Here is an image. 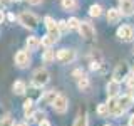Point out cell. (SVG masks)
I'll return each mask as SVG.
<instances>
[{"label": "cell", "mask_w": 134, "mask_h": 126, "mask_svg": "<svg viewBox=\"0 0 134 126\" xmlns=\"http://www.w3.org/2000/svg\"><path fill=\"white\" fill-rule=\"evenodd\" d=\"M49 81H50V72L45 67H39L32 76V86L35 87H44Z\"/></svg>", "instance_id": "cell-1"}, {"label": "cell", "mask_w": 134, "mask_h": 126, "mask_svg": "<svg viewBox=\"0 0 134 126\" xmlns=\"http://www.w3.org/2000/svg\"><path fill=\"white\" fill-rule=\"evenodd\" d=\"M19 22L24 25L25 29H30V30H34V29H37V25H39V17H37L35 14H32V12H22V14L19 15Z\"/></svg>", "instance_id": "cell-2"}, {"label": "cell", "mask_w": 134, "mask_h": 126, "mask_svg": "<svg viewBox=\"0 0 134 126\" xmlns=\"http://www.w3.org/2000/svg\"><path fill=\"white\" fill-rule=\"evenodd\" d=\"M79 34H81V37H82L84 40H87V42H92V40L96 39V29L92 27V24L87 22V20H81Z\"/></svg>", "instance_id": "cell-3"}, {"label": "cell", "mask_w": 134, "mask_h": 126, "mask_svg": "<svg viewBox=\"0 0 134 126\" xmlns=\"http://www.w3.org/2000/svg\"><path fill=\"white\" fill-rule=\"evenodd\" d=\"M75 57H77V54H75L74 49H60L55 54V59L60 64H72L75 61Z\"/></svg>", "instance_id": "cell-4"}, {"label": "cell", "mask_w": 134, "mask_h": 126, "mask_svg": "<svg viewBox=\"0 0 134 126\" xmlns=\"http://www.w3.org/2000/svg\"><path fill=\"white\" fill-rule=\"evenodd\" d=\"M116 35L122 42H132L134 40V27L129 25V24H124V25H121V27L117 29Z\"/></svg>", "instance_id": "cell-5"}, {"label": "cell", "mask_w": 134, "mask_h": 126, "mask_svg": "<svg viewBox=\"0 0 134 126\" xmlns=\"http://www.w3.org/2000/svg\"><path fill=\"white\" fill-rule=\"evenodd\" d=\"M131 74L129 72V66L126 64V62H121V64H117L116 66V69H114V72H112V79L117 82H122L127 79V76Z\"/></svg>", "instance_id": "cell-6"}, {"label": "cell", "mask_w": 134, "mask_h": 126, "mask_svg": "<svg viewBox=\"0 0 134 126\" xmlns=\"http://www.w3.org/2000/svg\"><path fill=\"white\" fill-rule=\"evenodd\" d=\"M44 22H45V29L49 30V35H50V37H54L55 40L60 39V30H59V25H57L55 20H54L50 15H47V17L44 19Z\"/></svg>", "instance_id": "cell-7"}, {"label": "cell", "mask_w": 134, "mask_h": 126, "mask_svg": "<svg viewBox=\"0 0 134 126\" xmlns=\"http://www.w3.org/2000/svg\"><path fill=\"white\" fill-rule=\"evenodd\" d=\"M67 108H69V99H67V96L59 94L55 98V101L52 103V109L55 113H59V114H64V113L67 111Z\"/></svg>", "instance_id": "cell-8"}, {"label": "cell", "mask_w": 134, "mask_h": 126, "mask_svg": "<svg viewBox=\"0 0 134 126\" xmlns=\"http://www.w3.org/2000/svg\"><path fill=\"white\" fill-rule=\"evenodd\" d=\"M14 61H15V66L17 67L24 69V67H27L29 64H30V54H29L27 50H19V52L15 54Z\"/></svg>", "instance_id": "cell-9"}, {"label": "cell", "mask_w": 134, "mask_h": 126, "mask_svg": "<svg viewBox=\"0 0 134 126\" xmlns=\"http://www.w3.org/2000/svg\"><path fill=\"white\" fill-rule=\"evenodd\" d=\"M106 89H107V98H109V99L119 98V94H121V82H117V81H114V79H111V81L107 82Z\"/></svg>", "instance_id": "cell-10"}, {"label": "cell", "mask_w": 134, "mask_h": 126, "mask_svg": "<svg viewBox=\"0 0 134 126\" xmlns=\"http://www.w3.org/2000/svg\"><path fill=\"white\" fill-rule=\"evenodd\" d=\"M119 10L124 17L134 15V0H124V2H119Z\"/></svg>", "instance_id": "cell-11"}, {"label": "cell", "mask_w": 134, "mask_h": 126, "mask_svg": "<svg viewBox=\"0 0 134 126\" xmlns=\"http://www.w3.org/2000/svg\"><path fill=\"white\" fill-rule=\"evenodd\" d=\"M117 101H119V106L124 109V111H127L129 108L134 104V101H132V96H131V92L129 94H119V98H117Z\"/></svg>", "instance_id": "cell-12"}, {"label": "cell", "mask_w": 134, "mask_h": 126, "mask_svg": "<svg viewBox=\"0 0 134 126\" xmlns=\"http://www.w3.org/2000/svg\"><path fill=\"white\" fill-rule=\"evenodd\" d=\"M106 17H107V24H117L121 20V17H122V14H121L119 8L112 7V8H109V10H107V15Z\"/></svg>", "instance_id": "cell-13"}, {"label": "cell", "mask_w": 134, "mask_h": 126, "mask_svg": "<svg viewBox=\"0 0 134 126\" xmlns=\"http://www.w3.org/2000/svg\"><path fill=\"white\" fill-rule=\"evenodd\" d=\"M87 124H89L87 111H86V109H82V111L77 114V118H75V121H74V124H72V126H87Z\"/></svg>", "instance_id": "cell-14"}, {"label": "cell", "mask_w": 134, "mask_h": 126, "mask_svg": "<svg viewBox=\"0 0 134 126\" xmlns=\"http://www.w3.org/2000/svg\"><path fill=\"white\" fill-rule=\"evenodd\" d=\"M40 45H42V40L39 39V37H35V35L27 37V49L29 50H37Z\"/></svg>", "instance_id": "cell-15"}, {"label": "cell", "mask_w": 134, "mask_h": 126, "mask_svg": "<svg viewBox=\"0 0 134 126\" xmlns=\"http://www.w3.org/2000/svg\"><path fill=\"white\" fill-rule=\"evenodd\" d=\"M12 89H14V92L17 96H22L27 92V84H25L24 81H15L14 86H12Z\"/></svg>", "instance_id": "cell-16"}, {"label": "cell", "mask_w": 134, "mask_h": 126, "mask_svg": "<svg viewBox=\"0 0 134 126\" xmlns=\"http://www.w3.org/2000/svg\"><path fill=\"white\" fill-rule=\"evenodd\" d=\"M27 119H29V123H40L42 119H45V113L42 111V109H37V111H34L32 116H29Z\"/></svg>", "instance_id": "cell-17"}, {"label": "cell", "mask_w": 134, "mask_h": 126, "mask_svg": "<svg viewBox=\"0 0 134 126\" xmlns=\"http://www.w3.org/2000/svg\"><path fill=\"white\" fill-rule=\"evenodd\" d=\"M89 86H91V81H89V77H87L86 74H84L81 79H77V87L81 91H87V89H89Z\"/></svg>", "instance_id": "cell-18"}, {"label": "cell", "mask_w": 134, "mask_h": 126, "mask_svg": "<svg viewBox=\"0 0 134 126\" xmlns=\"http://www.w3.org/2000/svg\"><path fill=\"white\" fill-rule=\"evenodd\" d=\"M57 96H59V92H57L55 89H52V91H47V92H45V96H44L42 99H44L47 104H50V106H52V103L55 101V98H57Z\"/></svg>", "instance_id": "cell-19"}, {"label": "cell", "mask_w": 134, "mask_h": 126, "mask_svg": "<svg viewBox=\"0 0 134 126\" xmlns=\"http://www.w3.org/2000/svg\"><path fill=\"white\" fill-rule=\"evenodd\" d=\"M89 15H91V17H96V19H97V17H100V15H102V7H100L99 3L91 5V7H89Z\"/></svg>", "instance_id": "cell-20"}, {"label": "cell", "mask_w": 134, "mask_h": 126, "mask_svg": "<svg viewBox=\"0 0 134 126\" xmlns=\"http://www.w3.org/2000/svg\"><path fill=\"white\" fill-rule=\"evenodd\" d=\"M32 113H34V101L29 98V99L24 103V114L29 118V116H32Z\"/></svg>", "instance_id": "cell-21"}, {"label": "cell", "mask_w": 134, "mask_h": 126, "mask_svg": "<svg viewBox=\"0 0 134 126\" xmlns=\"http://www.w3.org/2000/svg\"><path fill=\"white\" fill-rule=\"evenodd\" d=\"M62 8L64 10H75L77 8V0H62Z\"/></svg>", "instance_id": "cell-22"}, {"label": "cell", "mask_w": 134, "mask_h": 126, "mask_svg": "<svg viewBox=\"0 0 134 126\" xmlns=\"http://www.w3.org/2000/svg\"><path fill=\"white\" fill-rule=\"evenodd\" d=\"M67 25H69V30H75V29L79 30V27H81V20H79L77 17H70V19L67 20Z\"/></svg>", "instance_id": "cell-23"}, {"label": "cell", "mask_w": 134, "mask_h": 126, "mask_svg": "<svg viewBox=\"0 0 134 126\" xmlns=\"http://www.w3.org/2000/svg\"><path fill=\"white\" fill-rule=\"evenodd\" d=\"M97 114H99L100 118H106V116L111 114V113H109V106H107V103H102V104H99V106H97Z\"/></svg>", "instance_id": "cell-24"}, {"label": "cell", "mask_w": 134, "mask_h": 126, "mask_svg": "<svg viewBox=\"0 0 134 126\" xmlns=\"http://www.w3.org/2000/svg\"><path fill=\"white\" fill-rule=\"evenodd\" d=\"M40 40H42V45H44V47H47V49H50V47H52V45L57 42L55 39H54V37H50L49 34H47V35H44Z\"/></svg>", "instance_id": "cell-25"}, {"label": "cell", "mask_w": 134, "mask_h": 126, "mask_svg": "<svg viewBox=\"0 0 134 126\" xmlns=\"http://www.w3.org/2000/svg\"><path fill=\"white\" fill-rule=\"evenodd\" d=\"M42 61L44 62H52V61H55V54H54V50L52 49H47L44 54H42Z\"/></svg>", "instance_id": "cell-26"}, {"label": "cell", "mask_w": 134, "mask_h": 126, "mask_svg": "<svg viewBox=\"0 0 134 126\" xmlns=\"http://www.w3.org/2000/svg\"><path fill=\"white\" fill-rule=\"evenodd\" d=\"M0 126H15L14 118H12L10 114H5L2 119H0Z\"/></svg>", "instance_id": "cell-27"}, {"label": "cell", "mask_w": 134, "mask_h": 126, "mask_svg": "<svg viewBox=\"0 0 134 126\" xmlns=\"http://www.w3.org/2000/svg\"><path fill=\"white\" fill-rule=\"evenodd\" d=\"M57 25H59V30H60V34H62V32H65V30H69V25H67V20H59V22H57Z\"/></svg>", "instance_id": "cell-28"}, {"label": "cell", "mask_w": 134, "mask_h": 126, "mask_svg": "<svg viewBox=\"0 0 134 126\" xmlns=\"http://www.w3.org/2000/svg\"><path fill=\"white\" fill-rule=\"evenodd\" d=\"M126 84H127V87L129 89H134V74H129L127 76V79H126Z\"/></svg>", "instance_id": "cell-29"}, {"label": "cell", "mask_w": 134, "mask_h": 126, "mask_svg": "<svg viewBox=\"0 0 134 126\" xmlns=\"http://www.w3.org/2000/svg\"><path fill=\"white\" fill-rule=\"evenodd\" d=\"M72 76H74L75 79H81L82 76H84V72H82V69H75L74 72H72Z\"/></svg>", "instance_id": "cell-30"}, {"label": "cell", "mask_w": 134, "mask_h": 126, "mask_svg": "<svg viewBox=\"0 0 134 126\" xmlns=\"http://www.w3.org/2000/svg\"><path fill=\"white\" fill-rule=\"evenodd\" d=\"M29 3H30V5H40L42 2H44V0H27Z\"/></svg>", "instance_id": "cell-31"}, {"label": "cell", "mask_w": 134, "mask_h": 126, "mask_svg": "<svg viewBox=\"0 0 134 126\" xmlns=\"http://www.w3.org/2000/svg\"><path fill=\"white\" fill-rule=\"evenodd\" d=\"M39 126H52V124H50V121H49V119H42L40 123H39Z\"/></svg>", "instance_id": "cell-32"}, {"label": "cell", "mask_w": 134, "mask_h": 126, "mask_svg": "<svg viewBox=\"0 0 134 126\" xmlns=\"http://www.w3.org/2000/svg\"><path fill=\"white\" fill-rule=\"evenodd\" d=\"M3 20H5V12L0 8V24H3Z\"/></svg>", "instance_id": "cell-33"}, {"label": "cell", "mask_w": 134, "mask_h": 126, "mask_svg": "<svg viewBox=\"0 0 134 126\" xmlns=\"http://www.w3.org/2000/svg\"><path fill=\"white\" fill-rule=\"evenodd\" d=\"M10 2H12V0H0V3H2V5H8Z\"/></svg>", "instance_id": "cell-34"}, {"label": "cell", "mask_w": 134, "mask_h": 126, "mask_svg": "<svg viewBox=\"0 0 134 126\" xmlns=\"http://www.w3.org/2000/svg\"><path fill=\"white\" fill-rule=\"evenodd\" d=\"M129 126H134V114L129 118Z\"/></svg>", "instance_id": "cell-35"}, {"label": "cell", "mask_w": 134, "mask_h": 126, "mask_svg": "<svg viewBox=\"0 0 134 126\" xmlns=\"http://www.w3.org/2000/svg\"><path fill=\"white\" fill-rule=\"evenodd\" d=\"M7 17H8V20H15V15L14 14H8Z\"/></svg>", "instance_id": "cell-36"}, {"label": "cell", "mask_w": 134, "mask_h": 126, "mask_svg": "<svg viewBox=\"0 0 134 126\" xmlns=\"http://www.w3.org/2000/svg\"><path fill=\"white\" fill-rule=\"evenodd\" d=\"M15 126H29L27 123H15Z\"/></svg>", "instance_id": "cell-37"}, {"label": "cell", "mask_w": 134, "mask_h": 126, "mask_svg": "<svg viewBox=\"0 0 134 126\" xmlns=\"http://www.w3.org/2000/svg\"><path fill=\"white\" fill-rule=\"evenodd\" d=\"M131 96H132V101H134V89L131 91Z\"/></svg>", "instance_id": "cell-38"}, {"label": "cell", "mask_w": 134, "mask_h": 126, "mask_svg": "<svg viewBox=\"0 0 134 126\" xmlns=\"http://www.w3.org/2000/svg\"><path fill=\"white\" fill-rule=\"evenodd\" d=\"M12 2H22V0H12Z\"/></svg>", "instance_id": "cell-39"}, {"label": "cell", "mask_w": 134, "mask_h": 126, "mask_svg": "<svg viewBox=\"0 0 134 126\" xmlns=\"http://www.w3.org/2000/svg\"><path fill=\"white\" fill-rule=\"evenodd\" d=\"M132 74H134V66H132Z\"/></svg>", "instance_id": "cell-40"}, {"label": "cell", "mask_w": 134, "mask_h": 126, "mask_svg": "<svg viewBox=\"0 0 134 126\" xmlns=\"http://www.w3.org/2000/svg\"><path fill=\"white\" fill-rule=\"evenodd\" d=\"M104 126H111V124H104Z\"/></svg>", "instance_id": "cell-41"}, {"label": "cell", "mask_w": 134, "mask_h": 126, "mask_svg": "<svg viewBox=\"0 0 134 126\" xmlns=\"http://www.w3.org/2000/svg\"><path fill=\"white\" fill-rule=\"evenodd\" d=\"M119 2H124V0H119Z\"/></svg>", "instance_id": "cell-42"}]
</instances>
